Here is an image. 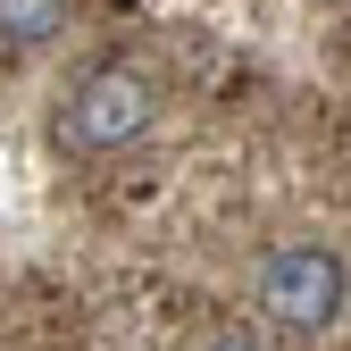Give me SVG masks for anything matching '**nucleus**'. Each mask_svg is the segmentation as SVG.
<instances>
[{
	"label": "nucleus",
	"mask_w": 351,
	"mask_h": 351,
	"mask_svg": "<svg viewBox=\"0 0 351 351\" xmlns=\"http://www.w3.org/2000/svg\"><path fill=\"white\" fill-rule=\"evenodd\" d=\"M159 117V84L134 67V59H101L67 84L59 101V143L75 159H109V151H134Z\"/></svg>",
	"instance_id": "nucleus-1"
},
{
	"label": "nucleus",
	"mask_w": 351,
	"mask_h": 351,
	"mask_svg": "<svg viewBox=\"0 0 351 351\" xmlns=\"http://www.w3.org/2000/svg\"><path fill=\"white\" fill-rule=\"evenodd\" d=\"M343 259L326 243H285L268 251V268H259V310H268V326H293V335H318L343 318Z\"/></svg>",
	"instance_id": "nucleus-2"
},
{
	"label": "nucleus",
	"mask_w": 351,
	"mask_h": 351,
	"mask_svg": "<svg viewBox=\"0 0 351 351\" xmlns=\"http://www.w3.org/2000/svg\"><path fill=\"white\" fill-rule=\"evenodd\" d=\"M75 0H0V51H42V42L67 34Z\"/></svg>",
	"instance_id": "nucleus-3"
},
{
	"label": "nucleus",
	"mask_w": 351,
	"mask_h": 351,
	"mask_svg": "<svg viewBox=\"0 0 351 351\" xmlns=\"http://www.w3.org/2000/svg\"><path fill=\"white\" fill-rule=\"evenodd\" d=\"M209 351H276V343H268V335H217Z\"/></svg>",
	"instance_id": "nucleus-4"
}]
</instances>
